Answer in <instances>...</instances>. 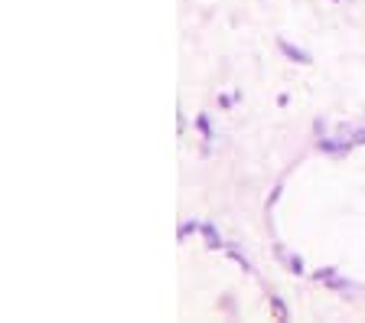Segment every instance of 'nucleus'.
<instances>
[{"label":"nucleus","instance_id":"obj_1","mask_svg":"<svg viewBox=\"0 0 365 323\" xmlns=\"http://www.w3.org/2000/svg\"><path fill=\"white\" fill-rule=\"evenodd\" d=\"M277 49H281L284 56H287L294 66H313V56L307 53V49H300V46H294V43H287V39H277Z\"/></svg>","mask_w":365,"mask_h":323},{"label":"nucleus","instance_id":"obj_2","mask_svg":"<svg viewBox=\"0 0 365 323\" xmlns=\"http://www.w3.org/2000/svg\"><path fill=\"white\" fill-rule=\"evenodd\" d=\"M199 232H202V239H205V245L209 248H225L228 245V242L222 239V232L215 229V222H202V229Z\"/></svg>","mask_w":365,"mask_h":323},{"label":"nucleus","instance_id":"obj_3","mask_svg":"<svg viewBox=\"0 0 365 323\" xmlns=\"http://www.w3.org/2000/svg\"><path fill=\"white\" fill-rule=\"evenodd\" d=\"M267 304H271V314L277 317V320H290V310H287V304L281 300V294H267Z\"/></svg>","mask_w":365,"mask_h":323},{"label":"nucleus","instance_id":"obj_4","mask_svg":"<svg viewBox=\"0 0 365 323\" xmlns=\"http://www.w3.org/2000/svg\"><path fill=\"white\" fill-rule=\"evenodd\" d=\"M196 128H199V134H202V140L209 144V140L215 138V131H212V121H209V115L205 111H199V118H196Z\"/></svg>","mask_w":365,"mask_h":323},{"label":"nucleus","instance_id":"obj_5","mask_svg":"<svg viewBox=\"0 0 365 323\" xmlns=\"http://www.w3.org/2000/svg\"><path fill=\"white\" fill-rule=\"evenodd\" d=\"M225 252H228V258H232V262H238V265H242V271H248V275H251V271H255V268H251V262H248V255H245L242 248H235V245H225Z\"/></svg>","mask_w":365,"mask_h":323},{"label":"nucleus","instance_id":"obj_6","mask_svg":"<svg viewBox=\"0 0 365 323\" xmlns=\"http://www.w3.org/2000/svg\"><path fill=\"white\" fill-rule=\"evenodd\" d=\"M284 265H287L290 275H307V265H304V258H300V255H287V258H284Z\"/></svg>","mask_w":365,"mask_h":323},{"label":"nucleus","instance_id":"obj_7","mask_svg":"<svg viewBox=\"0 0 365 323\" xmlns=\"http://www.w3.org/2000/svg\"><path fill=\"white\" fill-rule=\"evenodd\" d=\"M199 229H202V222H182V225H180V232H176V239H180V242H186V239H190V235H196Z\"/></svg>","mask_w":365,"mask_h":323},{"label":"nucleus","instance_id":"obj_8","mask_svg":"<svg viewBox=\"0 0 365 323\" xmlns=\"http://www.w3.org/2000/svg\"><path fill=\"white\" fill-rule=\"evenodd\" d=\"M327 287H333V291H359V284H352V281H342L339 275H336V277H329V281H327Z\"/></svg>","mask_w":365,"mask_h":323},{"label":"nucleus","instance_id":"obj_9","mask_svg":"<svg viewBox=\"0 0 365 323\" xmlns=\"http://www.w3.org/2000/svg\"><path fill=\"white\" fill-rule=\"evenodd\" d=\"M336 275H339V268H333V265H329V268L313 271V281H317V284H327L329 277H336Z\"/></svg>","mask_w":365,"mask_h":323},{"label":"nucleus","instance_id":"obj_10","mask_svg":"<svg viewBox=\"0 0 365 323\" xmlns=\"http://www.w3.org/2000/svg\"><path fill=\"white\" fill-rule=\"evenodd\" d=\"M235 101H242V88H235L232 95H222V98H219V108H225V111H228V108L235 105Z\"/></svg>","mask_w":365,"mask_h":323},{"label":"nucleus","instance_id":"obj_11","mask_svg":"<svg viewBox=\"0 0 365 323\" xmlns=\"http://www.w3.org/2000/svg\"><path fill=\"white\" fill-rule=\"evenodd\" d=\"M349 144H352V147L365 144V124H362V128H352V134H349Z\"/></svg>","mask_w":365,"mask_h":323},{"label":"nucleus","instance_id":"obj_12","mask_svg":"<svg viewBox=\"0 0 365 323\" xmlns=\"http://www.w3.org/2000/svg\"><path fill=\"white\" fill-rule=\"evenodd\" d=\"M313 131H317V138H327V131H329V124L323 121V118H317V121H313Z\"/></svg>","mask_w":365,"mask_h":323},{"label":"nucleus","instance_id":"obj_13","mask_svg":"<svg viewBox=\"0 0 365 323\" xmlns=\"http://www.w3.org/2000/svg\"><path fill=\"white\" fill-rule=\"evenodd\" d=\"M281 193H284V186L277 183V186H274V190H271V200H267V209H274V202L281 200Z\"/></svg>","mask_w":365,"mask_h":323},{"label":"nucleus","instance_id":"obj_14","mask_svg":"<svg viewBox=\"0 0 365 323\" xmlns=\"http://www.w3.org/2000/svg\"><path fill=\"white\" fill-rule=\"evenodd\" d=\"M329 4H339V0H329Z\"/></svg>","mask_w":365,"mask_h":323}]
</instances>
